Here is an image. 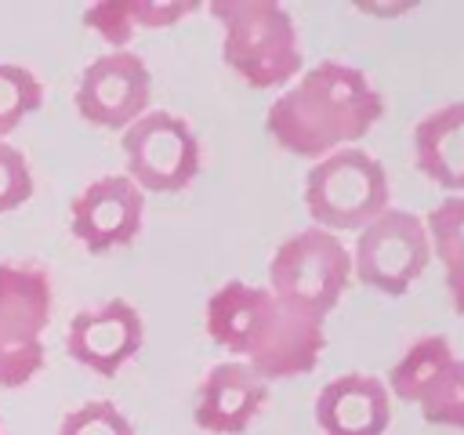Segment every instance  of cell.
Returning <instances> with one entry per match:
<instances>
[{
  "label": "cell",
  "instance_id": "cell-11",
  "mask_svg": "<svg viewBox=\"0 0 464 435\" xmlns=\"http://www.w3.org/2000/svg\"><path fill=\"white\" fill-rule=\"evenodd\" d=\"M141 341H145L141 312L123 297H109L94 308L76 312L65 330V352L80 366L102 377H116L141 352Z\"/></svg>",
  "mask_w": 464,
  "mask_h": 435
},
{
  "label": "cell",
  "instance_id": "cell-21",
  "mask_svg": "<svg viewBox=\"0 0 464 435\" xmlns=\"http://www.w3.org/2000/svg\"><path fill=\"white\" fill-rule=\"evenodd\" d=\"M33 196V170L11 141H0V214L22 207Z\"/></svg>",
  "mask_w": 464,
  "mask_h": 435
},
{
  "label": "cell",
  "instance_id": "cell-15",
  "mask_svg": "<svg viewBox=\"0 0 464 435\" xmlns=\"http://www.w3.org/2000/svg\"><path fill=\"white\" fill-rule=\"evenodd\" d=\"M431 254L446 268V290L453 308L464 315V196H446L424 218Z\"/></svg>",
  "mask_w": 464,
  "mask_h": 435
},
{
  "label": "cell",
  "instance_id": "cell-14",
  "mask_svg": "<svg viewBox=\"0 0 464 435\" xmlns=\"http://www.w3.org/2000/svg\"><path fill=\"white\" fill-rule=\"evenodd\" d=\"M413 163L428 181H435L450 196L464 192V102L439 105L417 120Z\"/></svg>",
  "mask_w": 464,
  "mask_h": 435
},
{
  "label": "cell",
  "instance_id": "cell-18",
  "mask_svg": "<svg viewBox=\"0 0 464 435\" xmlns=\"http://www.w3.org/2000/svg\"><path fill=\"white\" fill-rule=\"evenodd\" d=\"M40 105H44V83L33 76V69L0 62V141Z\"/></svg>",
  "mask_w": 464,
  "mask_h": 435
},
{
  "label": "cell",
  "instance_id": "cell-6",
  "mask_svg": "<svg viewBox=\"0 0 464 435\" xmlns=\"http://www.w3.org/2000/svg\"><path fill=\"white\" fill-rule=\"evenodd\" d=\"M51 297L47 268L0 261V388H22L40 373Z\"/></svg>",
  "mask_w": 464,
  "mask_h": 435
},
{
  "label": "cell",
  "instance_id": "cell-7",
  "mask_svg": "<svg viewBox=\"0 0 464 435\" xmlns=\"http://www.w3.org/2000/svg\"><path fill=\"white\" fill-rule=\"evenodd\" d=\"M127 178L141 192H181L199 174V138L188 120L149 109L127 130H120Z\"/></svg>",
  "mask_w": 464,
  "mask_h": 435
},
{
  "label": "cell",
  "instance_id": "cell-16",
  "mask_svg": "<svg viewBox=\"0 0 464 435\" xmlns=\"http://www.w3.org/2000/svg\"><path fill=\"white\" fill-rule=\"evenodd\" d=\"M450 359H453V344H450L442 334H428V337L413 341V344L402 352V359L392 366V377L384 381L388 395H395V399H402V402H417L420 388H424V384L435 377V370L446 366Z\"/></svg>",
  "mask_w": 464,
  "mask_h": 435
},
{
  "label": "cell",
  "instance_id": "cell-20",
  "mask_svg": "<svg viewBox=\"0 0 464 435\" xmlns=\"http://www.w3.org/2000/svg\"><path fill=\"white\" fill-rule=\"evenodd\" d=\"M83 25L98 33L112 51H123V44L134 36V22L127 11V0H94L83 7Z\"/></svg>",
  "mask_w": 464,
  "mask_h": 435
},
{
  "label": "cell",
  "instance_id": "cell-10",
  "mask_svg": "<svg viewBox=\"0 0 464 435\" xmlns=\"http://www.w3.org/2000/svg\"><path fill=\"white\" fill-rule=\"evenodd\" d=\"M145 218V192L127 174H105L69 203V228L91 250L105 254L134 243Z\"/></svg>",
  "mask_w": 464,
  "mask_h": 435
},
{
  "label": "cell",
  "instance_id": "cell-1",
  "mask_svg": "<svg viewBox=\"0 0 464 435\" xmlns=\"http://www.w3.org/2000/svg\"><path fill=\"white\" fill-rule=\"evenodd\" d=\"M384 116V98L370 76L348 62L304 69L265 112V130L301 160L352 149Z\"/></svg>",
  "mask_w": 464,
  "mask_h": 435
},
{
  "label": "cell",
  "instance_id": "cell-4",
  "mask_svg": "<svg viewBox=\"0 0 464 435\" xmlns=\"http://www.w3.org/2000/svg\"><path fill=\"white\" fill-rule=\"evenodd\" d=\"M304 207L315 228L362 232L392 207V185L381 160L366 149H337L312 163L304 178Z\"/></svg>",
  "mask_w": 464,
  "mask_h": 435
},
{
  "label": "cell",
  "instance_id": "cell-12",
  "mask_svg": "<svg viewBox=\"0 0 464 435\" xmlns=\"http://www.w3.org/2000/svg\"><path fill=\"white\" fill-rule=\"evenodd\" d=\"M268 402V381L257 377L246 362L225 359L207 370L196 388L192 420L214 435H239L254 424L261 406Z\"/></svg>",
  "mask_w": 464,
  "mask_h": 435
},
{
  "label": "cell",
  "instance_id": "cell-3",
  "mask_svg": "<svg viewBox=\"0 0 464 435\" xmlns=\"http://www.w3.org/2000/svg\"><path fill=\"white\" fill-rule=\"evenodd\" d=\"M214 22L221 25L225 65L257 91H276L297 80L301 44L290 11L276 0H214Z\"/></svg>",
  "mask_w": 464,
  "mask_h": 435
},
{
  "label": "cell",
  "instance_id": "cell-19",
  "mask_svg": "<svg viewBox=\"0 0 464 435\" xmlns=\"http://www.w3.org/2000/svg\"><path fill=\"white\" fill-rule=\"evenodd\" d=\"M58 435H134V424L116 402L91 399V402H83L62 417Z\"/></svg>",
  "mask_w": 464,
  "mask_h": 435
},
{
  "label": "cell",
  "instance_id": "cell-9",
  "mask_svg": "<svg viewBox=\"0 0 464 435\" xmlns=\"http://www.w3.org/2000/svg\"><path fill=\"white\" fill-rule=\"evenodd\" d=\"M152 72L134 51H105L80 72L76 83V112L91 127L127 130L138 116L149 112Z\"/></svg>",
  "mask_w": 464,
  "mask_h": 435
},
{
  "label": "cell",
  "instance_id": "cell-17",
  "mask_svg": "<svg viewBox=\"0 0 464 435\" xmlns=\"http://www.w3.org/2000/svg\"><path fill=\"white\" fill-rule=\"evenodd\" d=\"M413 406H420V417L428 424L464 428V359L453 355L446 366H439Z\"/></svg>",
  "mask_w": 464,
  "mask_h": 435
},
{
  "label": "cell",
  "instance_id": "cell-22",
  "mask_svg": "<svg viewBox=\"0 0 464 435\" xmlns=\"http://www.w3.org/2000/svg\"><path fill=\"white\" fill-rule=\"evenodd\" d=\"M134 29H163L196 11L192 0H127Z\"/></svg>",
  "mask_w": 464,
  "mask_h": 435
},
{
  "label": "cell",
  "instance_id": "cell-13",
  "mask_svg": "<svg viewBox=\"0 0 464 435\" xmlns=\"http://www.w3.org/2000/svg\"><path fill=\"white\" fill-rule=\"evenodd\" d=\"M323 435H384L392 424V395L373 373H341L315 399Z\"/></svg>",
  "mask_w": 464,
  "mask_h": 435
},
{
  "label": "cell",
  "instance_id": "cell-5",
  "mask_svg": "<svg viewBox=\"0 0 464 435\" xmlns=\"http://www.w3.org/2000/svg\"><path fill=\"white\" fill-rule=\"evenodd\" d=\"M352 283V254L326 228H301L283 239L268 261V290L290 308L323 319Z\"/></svg>",
  "mask_w": 464,
  "mask_h": 435
},
{
  "label": "cell",
  "instance_id": "cell-8",
  "mask_svg": "<svg viewBox=\"0 0 464 435\" xmlns=\"http://www.w3.org/2000/svg\"><path fill=\"white\" fill-rule=\"evenodd\" d=\"M348 254H352L355 279H362L366 286L388 297H402L424 276L431 261V239H428L424 218L402 207H388L381 218H373L359 232Z\"/></svg>",
  "mask_w": 464,
  "mask_h": 435
},
{
  "label": "cell",
  "instance_id": "cell-23",
  "mask_svg": "<svg viewBox=\"0 0 464 435\" xmlns=\"http://www.w3.org/2000/svg\"><path fill=\"white\" fill-rule=\"evenodd\" d=\"M0 435H7V431H4V428H0Z\"/></svg>",
  "mask_w": 464,
  "mask_h": 435
},
{
  "label": "cell",
  "instance_id": "cell-2",
  "mask_svg": "<svg viewBox=\"0 0 464 435\" xmlns=\"http://www.w3.org/2000/svg\"><path fill=\"white\" fill-rule=\"evenodd\" d=\"M207 334L265 381L301 377L315 370L326 344L323 319H312L279 301L268 286H254L243 279H228L210 294Z\"/></svg>",
  "mask_w": 464,
  "mask_h": 435
}]
</instances>
